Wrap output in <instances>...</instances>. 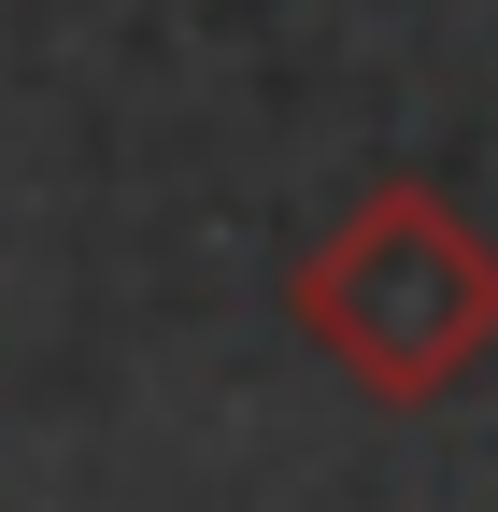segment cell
<instances>
[{
	"mask_svg": "<svg viewBox=\"0 0 498 512\" xmlns=\"http://www.w3.org/2000/svg\"><path fill=\"white\" fill-rule=\"evenodd\" d=\"M285 313H299V342H328L370 384V399L427 413V399H456L484 370V342H498V242L442 200V185L385 171V185H356V200L285 256Z\"/></svg>",
	"mask_w": 498,
	"mask_h": 512,
	"instance_id": "6da1fadb",
	"label": "cell"
}]
</instances>
